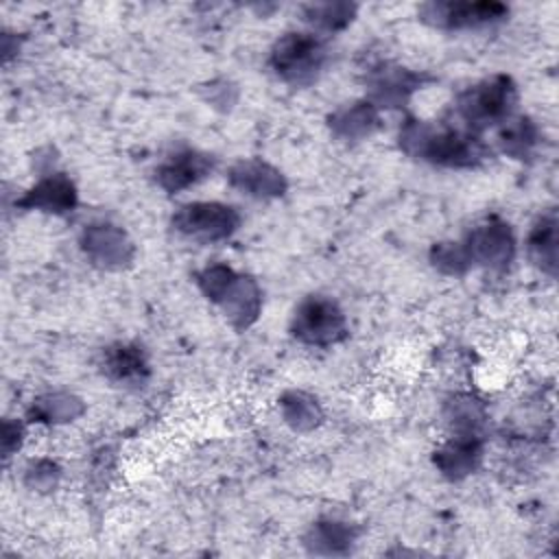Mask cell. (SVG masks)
I'll list each match as a JSON object with an SVG mask.
<instances>
[{
  "label": "cell",
  "mask_w": 559,
  "mask_h": 559,
  "mask_svg": "<svg viewBox=\"0 0 559 559\" xmlns=\"http://www.w3.org/2000/svg\"><path fill=\"white\" fill-rule=\"evenodd\" d=\"M515 103L518 87L513 79L507 74H493L469 85L456 96L454 116L461 120L463 129L478 135L507 122L513 116Z\"/></svg>",
  "instance_id": "cell-3"
},
{
  "label": "cell",
  "mask_w": 559,
  "mask_h": 559,
  "mask_svg": "<svg viewBox=\"0 0 559 559\" xmlns=\"http://www.w3.org/2000/svg\"><path fill=\"white\" fill-rule=\"evenodd\" d=\"M197 286L225 312L238 332L258 321L262 310V290L251 275L236 273L231 266L214 262L197 273Z\"/></svg>",
  "instance_id": "cell-2"
},
{
  "label": "cell",
  "mask_w": 559,
  "mask_h": 559,
  "mask_svg": "<svg viewBox=\"0 0 559 559\" xmlns=\"http://www.w3.org/2000/svg\"><path fill=\"white\" fill-rule=\"evenodd\" d=\"M57 476H59V467L52 463V461H35L28 469H26V478H28V485L31 487H37V489H46V487H52L57 483Z\"/></svg>",
  "instance_id": "cell-25"
},
{
  "label": "cell",
  "mask_w": 559,
  "mask_h": 559,
  "mask_svg": "<svg viewBox=\"0 0 559 559\" xmlns=\"http://www.w3.org/2000/svg\"><path fill=\"white\" fill-rule=\"evenodd\" d=\"M537 142H539V131L535 122L526 116H511L498 129V144L502 153L511 155L513 159L531 157Z\"/></svg>",
  "instance_id": "cell-20"
},
{
  "label": "cell",
  "mask_w": 559,
  "mask_h": 559,
  "mask_svg": "<svg viewBox=\"0 0 559 559\" xmlns=\"http://www.w3.org/2000/svg\"><path fill=\"white\" fill-rule=\"evenodd\" d=\"M430 81V76L408 70L393 61H378L367 70L365 85H367V100L373 103L378 109L402 107L413 92L421 90V85Z\"/></svg>",
  "instance_id": "cell-9"
},
{
  "label": "cell",
  "mask_w": 559,
  "mask_h": 559,
  "mask_svg": "<svg viewBox=\"0 0 559 559\" xmlns=\"http://www.w3.org/2000/svg\"><path fill=\"white\" fill-rule=\"evenodd\" d=\"M100 367L111 382L122 386H144L151 376L146 352L135 343H114L105 347Z\"/></svg>",
  "instance_id": "cell-15"
},
{
  "label": "cell",
  "mask_w": 559,
  "mask_h": 559,
  "mask_svg": "<svg viewBox=\"0 0 559 559\" xmlns=\"http://www.w3.org/2000/svg\"><path fill=\"white\" fill-rule=\"evenodd\" d=\"M356 539V528L338 520H319L310 526L304 544L317 555H345L352 550Z\"/></svg>",
  "instance_id": "cell-18"
},
{
  "label": "cell",
  "mask_w": 559,
  "mask_h": 559,
  "mask_svg": "<svg viewBox=\"0 0 559 559\" xmlns=\"http://www.w3.org/2000/svg\"><path fill=\"white\" fill-rule=\"evenodd\" d=\"M81 249L90 262L100 269H122L135 253L129 236L109 223L87 225L81 234Z\"/></svg>",
  "instance_id": "cell-10"
},
{
  "label": "cell",
  "mask_w": 559,
  "mask_h": 559,
  "mask_svg": "<svg viewBox=\"0 0 559 559\" xmlns=\"http://www.w3.org/2000/svg\"><path fill=\"white\" fill-rule=\"evenodd\" d=\"M461 247L469 266H485L491 271H504L515 258V236L509 223L498 216H489L469 229Z\"/></svg>",
  "instance_id": "cell-8"
},
{
  "label": "cell",
  "mask_w": 559,
  "mask_h": 559,
  "mask_svg": "<svg viewBox=\"0 0 559 559\" xmlns=\"http://www.w3.org/2000/svg\"><path fill=\"white\" fill-rule=\"evenodd\" d=\"M280 411H282L284 421L299 432H308V430L317 428L323 419V411H321L317 397H312L306 391H295V389L286 391L280 397Z\"/></svg>",
  "instance_id": "cell-21"
},
{
  "label": "cell",
  "mask_w": 559,
  "mask_h": 559,
  "mask_svg": "<svg viewBox=\"0 0 559 559\" xmlns=\"http://www.w3.org/2000/svg\"><path fill=\"white\" fill-rule=\"evenodd\" d=\"M22 437H24L22 424L7 419V421H4V428H2V450H4V456H11V452H13L15 448H20Z\"/></svg>",
  "instance_id": "cell-26"
},
{
  "label": "cell",
  "mask_w": 559,
  "mask_h": 559,
  "mask_svg": "<svg viewBox=\"0 0 559 559\" xmlns=\"http://www.w3.org/2000/svg\"><path fill=\"white\" fill-rule=\"evenodd\" d=\"M79 194L72 179L63 173H50L28 188L17 201V207L39 210L48 214H68L76 207Z\"/></svg>",
  "instance_id": "cell-13"
},
{
  "label": "cell",
  "mask_w": 559,
  "mask_h": 559,
  "mask_svg": "<svg viewBox=\"0 0 559 559\" xmlns=\"http://www.w3.org/2000/svg\"><path fill=\"white\" fill-rule=\"evenodd\" d=\"M325 61V39L314 31H288L269 52V68L290 85H310L321 74Z\"/></svg>",
  "instance_id": "cell-4"
},
{
  "label": "cell",
  "mask_w": 559,
  "mask_h": 559,
  "mask_svg": "<svg viewBox=\"0 0 559 559\" xmlns=\"http://www.w3.org/2000/svg\"><path fill=\"white\" fill-rule=\"evenodd\" d=\"M227 181L234 190L253 199H277L286 192L284 175L262 159H242L234 164Z\"/></svg>",
  "instance_id": "cell-14"
},
{
  "label": "cell",
  "mask_w": 559,
  "mask_h": 559,
  "mask_svg": "<svg viewBox=\"0 0 559 559\" xmlns=\"http://www.w3.org/2000/svg\"><path fill=\"white\" fill-rule=\"evenodd\" d=\"M83 411L85 406L79 397L70 393H50L33 402V406L28 408V419L41 424H63L76 419Z\"/></svg>",
  "instance_id": "cell-22"
},
{
  "label": "cell",
  "mask_w": 559,
  "mask_h": 559,
  "mask_svg": "<svg viewBox=\"0 0 559 559\" xmlns=\"http://www.w3.org/2000/svg\"><path fill=\"white\" fill-rule=\"evenodd\" d=\"M421 22L443 28V31H465V28H483L507 20L509 7L496 0H478V2H424L417 9Z\"/></svg>",
  "instance_id": "cell-7"
},
{
  "label": "cell",
  "mask_w": 559,
  "mask_h": 559,
  "mask_svg": "<svg viewBox=\"0 0 559 559\" xmlns=\"http://www.w3.org/2000/svg\"><path fill=\"white\" fill-rule=\"evenodd\" d=\"M400 148L415 159L443 168H476L489 155L480 135L450 122H426L408 116L397 133Z\"/></svg>",
  "instance_id": "cell-1"
},
{
  "label": "cell",
  "mask_w": 559,
  "mask_h": 559,
  "mask_svg": "<svg viewBox=\"0 0 559 559\" xmlns=\"http://www.w3.org/2000/svg\"><path fill=\"white\" fill-rule=\"evenodd\" d=\"M290 334L304 345L330 347L347 338V319L332 297L308 295L290 317Z\"/></svg>",
  "instance_id": "cell-5"
},
{
  "label": "cell",
  "mask_w": 559,
  "mask_h": 559,
  "mask_svg": "<svg viewBox=\"0 0 559 559\" xmlns=\"http://www.w3.org/2000/svg\"><path fill=\"white\" fill-rule=\"evenodd\" d=\"M448 421L454 426V432H478L485 424V406L474 395H456L445 406Z\"/></svg>",
  "instance_id": "cell-23"
},
{
  "label": "cell",
  "mask_w": 559,
  "mask_h": 559,
  "mask_svg": "<svg viewBox=\"0 0 559 559\" xmlns=\"http://www.w3.org/2000/svg\"><path fill=\"white\" fill-rule=\"evenodd\" d=\"M430 262L445 275H463L469 266L461 242H437L430 249Z\"/></svg>",
  "instance_id": "cell-24"
},
{
  "label": "cell",
  "mask_w": 559,
  "mask_h": 559,
  "mask_svg": "<svg viewBox=\"0 0 559 559\" xmlns=\"http://www.w3.org/2000/svg\"><path fill=\"white\" fill-rule=\"evenodd\" d=\"M358 7L354 2H314L301 7V20L312 26L314 33H338L347 28L356 17Z\"/></svg>",
  "instance_id": "cell-19"
},
{
  "label": "cell",
  "mask_w": 559,
  "mask_h": 559,
  "mask_svg": "<svg viewBox=\"0 0 559 559\" xmlns=\"http://www.w3.org/2000/svg\"><path fill=\"white\" fill-rule=\"evenodd\" d=\"M480 461H483V435L478 432H454L432 454L435 467L448 480H461L474 474Z\"/></svg>",
  "instance_id": "cell-12"
},
{
  "label": "cell",
  "mask_w": 559,
  "mask_h": 559,
  "mask_svg": "<svg viewBox=\"0 0 559 559\" xmlns=\"http://www.w3.org/2000/svg\"><path fill=\"white\" fill-rule=\"evenodd\" d=\"M528 260L548 277L557 275V214L555 210L542 214L526 238Z\"/></svg>",
  "instance_id": "cell-17"
},
{
  "label": "cell",
  "mask_w": 559,
  "mask_h": 559,
  "mask_svg": "<svg viewBox=\"0 0 559 559\" xmlns=\"http://www.w3.org/2000/svg\"><path fill=\"white\" fill-rule=\"evenodd\" d=\"M242 223L240 212L234 205L221 201H192L181 205L170 225L186 238L199 242H218L229 238Z\"/></svg>",
  "instance_id": "cell-6"
},
{
  "label": "cell",
  "mask_w": 559,
  "mask_h": 559,
  "mask_svg": "<svg viewBox=\"0 0 559 559\" xmlns=\"http://www.w3.org/2000/svg\"><path fill=\"white\" fill-rule=\"evenodd\" d=\"M330 133L343 142H360L380 127V109L367 98L347 103L328 116Z\"/></svg>",
  "instance_id": "cell-16"
},
{
  "label": "cell",
  "mask_w": 559,
  "mask_h": 559,
  "mask_svg": "<svg viewBox=\"0 0 559 559\" xmlns=\"http://www.w3.org/2000/svg\"><path fill=\"white\" fill-rule=\"evenodd\" d=\"M214 170V157L194 148H183L173 153L155 168V181L168 194L181 192Z\"/></svg>",
  "instance_id": "cell-11"
}]
</instances>
